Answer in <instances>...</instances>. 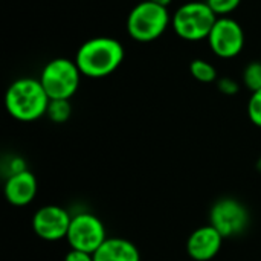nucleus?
<instances>
[{
  "mask_svg": "<svg viewBox=\"0 0 261 261\" xmlns=\"http://www.w3.org/2000/svg\"><path fill=\"white\" fill-rule=\"evenodd\" d=\"M125 58L124 46L119 40L99 35L86 40L75 54V63L83 76L106 78L116 72Z\"/></svg>",
  "mask_w": 261,
  "mask_h": 261,
  "instance_id": "1",
  "label": "nucleus"
},
{
  "mask_svg": "<svg viewBox=\"0 0 261 261\" xmlns=\"http://www.w3.org/2000/svg\"><path fill=\"white\" fill-rule=\"evenodd\" d=\"M50 98L38 78L23 76L9 84L5 92V109L20 122H34L46 116Z\"/></svg>",
  "mask_w": 261,
  "mask_h": 261,
  "instance_id": "2",
  "label": "nucleus"
},
{
  "mask_svg": "<svg viewBox=\"0 0 261 261\" xmlns=\"http://www.w3.org/2000/svg\"><path fill=\"white\" fill-rule=\"evenodd\" d=\"M171 24V14L167 6L142 0L136 3L125 21L127 34L138 43H151L161 38Z\"/></svg>",
  "mask_w": 261,
  "mask_h": 261,
  "instance_id": "3",
  "label": "nucleus"
},
{
  "mask_svg": "<svg viewBox=\"0 0 261 261\" xmlns=\"http://www.w3.org/2000/svg\"><path fill=\"white\" fill-rule=\"evenodd\" d=\"M219 17L203 0H193L180 5L171 15V28L174 34L185 41L208 40V35Z\"/></svg>",
  "mask_w": 261,
  "mask_h": 261,
  "instance_id": "4",
  "label": "nucleus"
},
{
  "mask_svg": "<svg viewBox=\"0 0 261 261\" xmlns=\"http://www.w3.org/2000/svg\"><path fill=\"white\" fill-rule=\"evenodd\" d=\"M81 76L75 60L58 57L44 64L38 80L50 99H70L80 87Z\"/></svg>",
  "mask_w": 261,
  "mask_h": 261,
  "instance_id": "5",
  "label": "nucleus"
},
{
  "mask_svg": "<svg viewBox=\"0 0 261 261\" xmlns=\"http://www.w3.org/2000/svg\"><path fill=\"white\" fill-rule=\"evenodd\" d=\"M107 240V231L102 220L93 213L81 211L72 216L66 242L70 249L95 254Z\"/></svg>",
  "mask_w": 261,
  "mask_h": 261,
  "instance_id": "6",
  "label": "nucleus"
},
{
  "mask_svg": "<svg viewBox=\"0 0 261 261\" xmlns=\"http://www.w3.org/2000/svg\"><path fill=\"white\" fill-rule=\"evenodd\" d=\"M251 217L248 208L234 197H222L210 210V225L214 226L223 239L242 236L249 226Z\"/></svg>",
  "mask_w": 261,
  "mask_h": 261,
  "instance_id": "7",
  "label": "nucleus"
},
{
  "mask_svg": "<svg viewBox=\"0 0 261 261\" xmlns=\"http://www.w3.org/2000/svg\"><path fill=\"white\" fill-rule=\"evenodd\" d=\"M211 52L223 60L236 58L242 54L246 37L242 24L232 17H219L208 35Z\"/></svg>",
  "mask_w": 261,
  "mask_h": 261,
  "instance_id": "8",
  "label": "nucleus"
},
{
  "mask_svg": "<svg viewBox=\"0 0 261 261\" xmlns=\"http://www.w3.org/2000/svg\"><path fill=\"white\" fill-rule=\"evenodd\" d=\"M72 214L60 205H44L32 216V231L44 242H60L66 239Z\"/></svg>",
  "mask_w": 261,
  "mask_h": 261,
  "instance_id": "9",
  "label": "nucleus"
},
{
  "mask_svg": "<svg viewBox=\"0 0 261 261\" xmlns=\"http://www.w3.org/2000/svg\"><path fill=\"white\" fill-rule=\"evenodd\" d=\"M222 234L211 225L194 229L187 240V254L194 261H211L223 246Z\"/></svg>",
  "mask_w": 261,
  "mask_h": 261,
  "instance_id": "10",
  "label": "nucleus"
},
{
  "mask_svg": "<svg viewBox=\"0 0 261 261\" xmlns=\"http://www.w3.org/2000/svg\"><path fill=\"white\" fill-rule=\"evenodd\" d=\"M38 191V182L32 171L24 170L15 176L5 179L3 194L9 205L23 208L34 202Z\"/></svg>",
  "mask_w": 261,
  "mask_h": 261,
  "instance_id": "11",
  "label": "nucleus"
},
{
  "mask_svg": "<svg viewBox=\"0 0 261 261\" xmlns=\"http://www.w3.org/2000/svg\"><path fill=\"white\" fill-rule=\"evenodd\" d=\"M93 261H141V252L128 239L107 237L93 254Z\"/></svg>",
  "mask_w": 261,
  "mask_h": 261,
  "instance_id": "12",
  "label": "nucleus"
},
{
  "mask_svg": "<svg viewBox=\"0 0 261 261\" xmlns=\"http://www.w3.org/2000/svg\"><path fill=\"white\" fill-rule=\"evenodd\" d=\"M190 73L194 80L200 83H216L219 80L217 76V69L206 60L203 58H196L190 63Z\"/></svg>",
  "mask_w": 261,
  "mask_h": 261,
  "instance_id": "13",
  "label": "nucleus"
},
{
  "mask_svg": "<svg viewBox=\"0 0 261 261\" xmlns=\"http://www.w3.org/2000/svg\"><path fill=\"white\" fill-rule=\"evenodd\" d=\"M46 116L54 124H64L72 116V104L70 99H50Z\"/></svg>",
  "mask_w": 261,
  "mask_h": 261,
  "instance_id": "14",
  "label": "nucleus"
},
{
  "mask_svg": "<svg viewBox=\"0 0 261 261\" xmlns=\"http://www.w3.org/2000/svg\"><path fill=\"white\" fill-rule=\"evenodd\" d=\"M242 80L246 89L251 90V93L261 90V61H252L246 64L242 73Z\"/></svg>",
  "mask_w": 261,
  "mask_h": 261,
  "instance_id": "15",
  "label": "nucleus"
},
{
  "mask_svg": "<svg viewBox=\"0 0 261 261\" xmlns=\"http://www.w3.org/2000/svg\"><path fill=\"white\" fill-rule=\"evenodd\" d=\"M24 170H28L26 162L18 154H8V156H5L2 164H0V171H2L5 179H8L11 176H15L18 173L24 171Z\"/></svg>",
  "mask_w": 261,
  "mask_h": 261,
  "instance_id": "16",
  "label": "nucleus"
},
{
  "mask_svg": "<svg viewBox=\"0 0 261 261\" xmlns=\"http://www.w3.org/2000/svg\"><path fill=\"white\" fill-rule=\"evenodd\" d=\"M217 17H231V14L240 6L242 0H205Z\"/></svg>",
  "mask_w": 261,
  "mask_h": 261,
  "instance_id": "17",
  "label": "nucleus"
},
{
  "mask_svg": "<svg viewBox=\"0 0 261 261\" xmlns=\"http://www.w3.org/2000/svg\"><path fill=\"white\" fill-rule=\"evenodd\" d=\"M248 116L255 127L261 128V90L251 93L248 101Z\"/></svg>",
  "mask_w": 261,
  "mask_h": 261,
  "instance_id": "18",
  "label": "nucleus"
},
{
  "mask_svg": "<svg viewBox=\"0 0 261 261\" xmlns=\"http://www.w3.org/2000/svg\"><path fill=\"white\" fill-rule=\"evenodd\" d=\"M216 83H217V89L220 90V93H223L226 96H232V95H237L240 92L239 81H236L229 76H222Z\"/></svg>",
  "mask_w": 261,
  "mask_h": 261,
  "instance_id": "19",
  "label": "nucleus"
},
{
  "mask_svg": "<svg viewBox=\"0 0 261 261\" xmlns=\"http://www.w3.org/2000/svg\"><path fill=\"white\" fill-rule=\"evenodd\" d=\"M63 261H93V254L76 251V249H70L66 254V257H64Z\"/></svg>",
  "mask_w": 261,
  "mask_h": 261,
  "instance_id": "20",
  "label": "nucleus"
},
{
  "mask_svg": "<svg viewBox=\"0 0 261 261\" xmlns=\"http://www.w3.org/2000/svg\"><path fill=\"white\" fill-rule=\"evenodd\" d=\"M150 2H153V3H158V5H162V6H167V8H168V5H170L173 0H150Z\"/></svg>",
  "mask_w": 261,
  "mask_h": 261,
  "instance_id": "21",
  "label": "nucleus"
}]
</instances>
